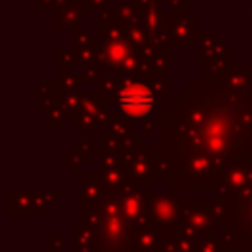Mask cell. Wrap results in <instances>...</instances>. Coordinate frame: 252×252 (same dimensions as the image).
Instances as JSON below:
<instances>
[{
	"mask_svg": "<svg viewBox=\"0 0 252 252\" xmlns=\"http://www.w3.org/2000/svg\"><path fill=\"white\" fill-rule=\"evenodd\" d=\"M120 104L130 114H144L152 104V96L144 87H130L122 93Z\"/></svg>",
	"mask_w": 252,
	"mask_h": 252,
	"instance_id": "6da1fadb",
	"label": "cell"
}]
</instances>
